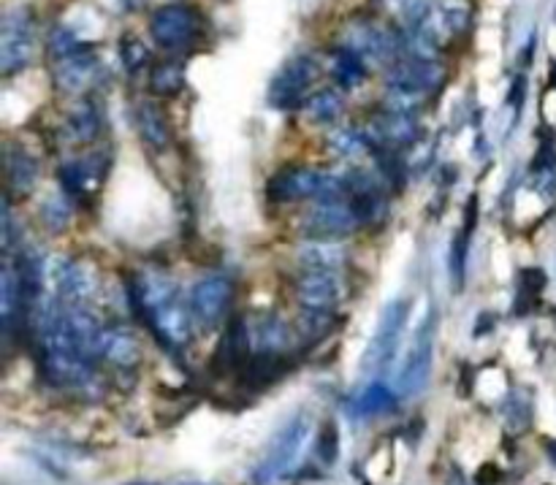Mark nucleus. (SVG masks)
I'll return each mask as SVG.
<instances>
[{
  "label": "nucleus",
  "instance_id": "c756f323",
  "mask_svg": "<svg viewBox=\"0 0 556 485\" xmlns=\"http://www.w3.org/2000/svg\"><path fill=\"white\" fill-rule=\"evenodd\" d=\"M84 49H90L71 28H65V25H57L52 33H49V52H52V57H55V63L57 60H65V57H71V55H79V52H84Z\"/></svg>",
  "mask_w": 556,
  "mask_h": 485
},
{
  "label": "nucleus",
  "instance_id": "f3484780",
  "mask_svg": "<svg viewBox=\"0 0 556 485\" xmlns=\"http://www.w3.org/2000/svg\"><path fill=\"white\" fill-rule=\"evenodd\" d=\"M104 179V157H87V160H73L60 168V184L65 190V196L71 199H87L98 190Z\"/></svg>",
  "mask_w": 556,
  "mask_h": 485
},
{
  "label": "nucleus",
  "instance_id": "a878e982",
  "mask_svg": "<svg viewBox=\"0 0 556 485\" xmlns=\"http://www.w3.org/2000/svg\"><path fill=\"white\" fill-rule=\"evenodd\" d=\"M283 345H286V326L274 315H263L250 331V347L261 350L263 358H271L277 350H283Z\"/></svg>",
  "mask_w": 556,
  "mask_h": 485
},
{
  "label": "nucleus",
  "instance_id": "4468645a",
  "mask_svg": "<svg viewBox=\"0 0 556 485\" xmlns=\"http://www.w3.org/2000/svg\"><path fill=\"white\" fill-rule=\"evenodd\" d=\"M52 285H55V296L65 307L90 304L92 294H96V277H92L87 266L76 260H57L52 268Z\"/></svg>",
  "mask_w": 556,
  "mask_h": 485
},
{
  "label": "nucleus",
  "instance_id": "c9c22d12",
  "mask_svg": "<svg viewBox=\"0 0 556 485\" xmlns=\"http://www.w3.org/2000/svg\"><path fill=\"white\" fill-rule=\"evenodd\" d=\"M179 485H201V482H179Z\"/></svg>",
  "mask_w": 556,
  "mask_h": 485
},
{
  "label": "nucleus",
  "instance_id": "f257e3e1",
  "mask_svg": "<svg viewBox=\"0 0 556 485\" xmlns=\"http://www.w3.org/2000/svg\"><path fill=\"white\" fill-rule=\"evenodd\" d=\"M133 307L158 334V339L174 350L184 347L193 336V312L176 296V287L168 277L158 271H147L131 285Z\"/></svg>",
  "mask_w": 556,
  "mask_h": 485
},
{
  "label": "nucleus",
  "instance_id": "7c9ffc66",
  "mask_svg": "<svg viewBox=\"0 0 556 485\" xmlns=\"http://www.w3.org/2000/svg\"><path fill=\"white\" fill-rule=\"evenodd\" d=\"M120 63L128 73H139L150 65V49L139 36H123L120 38Z\"/></svg>",
  "mask_w": 556,
  "mask_h": 485
},
{
  "label": "nucleus",
  "instance_id": "423d86ee",
  "mask_svg": "<svg viewBox=\"0 0 556 485\" xmlns=\"http://www.w3.org/2000/svg\"><path fill=\"white\" fill-rule=\"evenodd\" d=\"M150 36L160 49H184L199 36V14L184 4H166L150 17Z\"/></svg>",
  "mask_w": 556,
  "mask_h": 485
},
{
  "label": "nucleus",
  "instance_id": "f8f14e48",
  "mask_svg": "<svg viewBox=\"0 0 556 485\" xmlns=\"http://www.w3.org/2000/svg\"><path fill=\"white\" fill-rule=\"evenodd\" d=\"M234 302V282L226 274H210L191 290V312L204 328H215Z\"/></svg>",
  "mask_w": 556,
  "mask_h": 485
},
{
  "label": "nucleus",
  "instance_id": "c85d7f7f",
  "mask_svg": "<svg viewBox=\"0 0 556 485\" xmlns=\"http://www.w3.org/2000/svg\"><path fill=\"white\" fill-rule=\"evenodd\" d=\"M397 404V394H391V387L386 385H369L366 391L353 402L355 415H381Z\"/></svg>",
  "mask_w": 556,
  "mask_h": 485
},
{
  "label": "nucleus",
  "instance_id": "b1692460",
  "mask_svg": "<svg viewBox=\"0 0 556 485\" xmlns=\"http://www.w3.org/2000/svg\"><path fill=\"white\" fill-rule=\"evenodd\" d=\"M302 109H304L310 123H315V125H334L342 117V112H345V101H342V95L334 87H323V89H315L312 95H307Z\"/></svg>",
  "mask_w": 556,
  "mask_h": 485
},
{
  "label": "nucleus",
  "instance_id": "f03ea898",
  "mask_svg": "<svg viewBox=\"0 0 556 485\" xmlns=\"http://www.w3.org/2000/svg\"><path fill=\"white\" fill-rule=\"evenodd\" d=\"M442 81L445 68L440 60H397L386 73V109L418 115V109L429 101V95L442 87Z\"/></svg>",
  "mask_w": 556,
  "mask_h": 485
},
{
  "label": "nucleus",
  "instance_id": "2f4dec72",
  "mask_svg": "<svg viewBox=\"0 0 556 485\" xmlns=\"http://www.w3.org/2000/svg\"><path fill=\"white\" fill-rule=\"evenodd\" d=\"M38 215H41V223H44L49 231H63V228L68 225V220H71V207H68V199H65V196H60V192H55V196L44 199V204H41Z\"/></svg>",
  "mask_w": 556,
  "mask_h": 485
},
{
  "label": "nucleus",
  "instance_id": "ddd939ff",
  "mask_svg": "<svg viewBox=\"0 0 556 485\" xmlns=\"http://www.w3.org/2000/svg\"><path fill=\"white\" fill-rule=\"evenodd\" d=\"M345 296V282L337 271H304L296 282V299L304 310L331 312Z\"/></svg>",
  "mask_w": 556,
  "mask_h": 485
},
{
  "label": "nucleus",
  "instance_id": "4be33fe9",
  "mask_svg": "<svg viewBox=\"0 0 556 485\" xmlns=\"http://www.w3.org/2000/svg\"><path fill=\"white\" fill-rule=\"evenodd\" d=\"M104 358L120 369H131L141 361V345L131 328L112 326L104 331Z\"/></svg>",
  "mask_w": 556,
  "mask_h": 485
},
{
  "label": "nucleus",
  "instance_id": "f704fd0d",
  "mask_svg": "<svg viewBox=\"0 0 556 485\" xmlns=\"http://www.w3.org/2000/svg\"><path fill=\"white\" fill-rule=\"evenodd\" d=\"M545 450H548V458L556 464V439H545Z\"/></svg>",
  "mask_w": 556,
  "mask_h": 485
},
{
  "label": "nucleus",
  "instance_id": "2eb2a0df",
  "mask_svg": "<svg viewBox=\"0 0 556 485\" xmlns=\"http://www.w3.org/2000/svg\"><path fill=\"white\" fill-rule=\"evenodd\" d=\"M98 57L92 55V49H84L79 55H71L65 60H57L52 76H55V87L60 92H68V95H76V92H84L92 81L98 79Z\"/></svg>",
  "mask_w": 556,
  "mask_h": 485
},
{
  "label": "nucleus",
  "instance_id": "393cba45",
  "mask_svg": "<svg viewBox=\"0 0 556 485\" xmlns=\"http://www.w3.org/2000/svg\"><path fill=\"white\" fill-rule=\"evenodd\" d=\"M25 304L22 299V282L17 274V266L6 263L4 271H0V312H4V326L12 328L17 310Z\"/></svg>",
  "mask_w": 556,
  "mask_h": 485
},
{
  "label": "nucleus",
  "instance_id": "dca6fc26",
  "mask_svg": "<svg viewBox=\"0 0 556 485\" xmlns=\"http://www.w3.org/2000/svg\"><path fill=\"white\" fill-rule=\"evenodd\" d=\"M68 310V323H71V331H73V339H76V347H79V355L92 363L96 358H104V326L98 320V315L92 312L87 304L81 307H65Z\"/></svg>",
  "mask_w": 556,
  "mask_h": 485
},
{
  "label": "nucleus",
  "instance_id": "72a5a7b5",
  "mask_svg": "<svg viewBox=\"0 0 556 485\" xmlns=\"http://www.w3.org/2000/svg\"><path fill=\"white\" fill-rule=\"evenodd\" d=\"M318 455L326 466L337 464V455H339V434H337V426L329 421L323 426V434H321V442H318Z\"/></svg>",
  "mask_w": 556,
  "mask_h": 485
},
{
  "label": "nucleus",
  "instance_id": "6e6552de",
  "mask_svg": "<svg viewBox=\"0 0 556 485\" xmlns=\"http://www.w3.org/2000/svg\"><path fill=\"white\" fill-rule=\"evenodd\" d=\"M434 326L437 312H429L421 328L415 331V339L410 345V353L399 371V396H418L429 377H432V361H434Z\"/></svg>",
  "mask_w": 556,
  "mask_h": 485
},
{
  "label": "nucleus",
  "instance_id": "0eeeda50",
  "mask_svg": "<svg viewBox=\"0 0 556 485\" xmlns=\"http://www.w3.org/2000/svg\"><path fill=\"white\" fill-rule=\"evenodd\" d=\"M342 47L353 49L364 63H397L402 55L399 30H386L375 22H350L342 36Z\"/></svg>",
  "mask_w": 556,
  "mask_h": 485
},
{
  "label": "nucleus",
  "instance_id": "39448f33",
  "mask_svg": "<svg viewBox=\"0 0 556 485\" xmlns=\"http://www.w3.org/2000/svg\"><path fill=\"white\" fill-rule=\"evenodd\" d=\"M36 52V17L28 6H17L0 28V73L14 76L28 68Z\"/></svg>",
  "mask_w": 556,
  "mask_h": 485
},
{
  "label": "nucleus",
  "instance_id": "aec40b11",
  "mask_svg": "<svg viewBox=\"0 0 556 485\" xmlns=\"http://www.w3.org/2000/svg\"><path fill=\"white\" fill-rule=\"evenodd\" d=\"M133 120H136V128H139V136L141 141L152 149V152H163L168 144H171V131H168V123L160 112L158 104L152 101H141L133 112Z\"/></svg>",
  "mask_w": 556,
  "mask_h": 485
},
{
  "label": "nucleus",
  "instance_id": "a211bd4d",
  "mask_svg": "<svg viewBox=\"0 0 556 485\" xmlns=\"http://www.w3.org/2000/svg\"><path fill=\"white\" fill-rule=\"evenodd\" d=\"M65 139L76 147L92 144L101 136V112L96 106V101L81 98L71 106L68 117H65V128H63Z\"/></svg>",
  "mask_w": 556,
  "mask_h": 485
},
{
  "label": "nucleus",
  "instance_id": "473e14b6",
  "mask_svg": "<svg viewBox=\"0 0 556 485\" xmlns=\"http://www.w3.org/2000/svg\"><path fill=\"white\" fill-rule=\"evenodd\" d=\"M467 234L461 231L458 236H453V244H450V274H453V287L461 290L465 285V271H467Z\"/></svg>",
  "mask_w": 556,
  "mask_h": 485
},
{
  "label": "nucleus",
  "instance_id": "9d476101",
  "mask_svg": "<svg viewBox=\"0 0 556 485\" xmlns=\"http://www.w3.org/2000/svg\"><path fill=\"white\" fill-rule=\"evenodd\" d=\"M318 76V63L310 55H296L291 57L280 73L271 79L269 87V101L277 109H296L304 104V92Z\"/></svg>",
  "mask_w": 556,
  "mask_h": 485
},
{
  "label": "nucleus",
  "instance_id": "1a4fd4ad",
  "mask_svg": "<svg viewBox=\"0 0 556 485\" xmlns=\"http://www.w3.org/2000/svg\"><path fill=\"white\" fill-rule=\"evenodd\" d=\"M361 225V217L353 207L350 199H337V201H318L312 212L302 223L304 239H321V242H334L339 236L353 234Z\"/></svg>",
  "mask_w": 556,
  "mask_h": 485
},
{
  "label": "nucleus",
  "instance_id": "20e7f679",
  "mask_svg": "<svg viewBox=\"0 0 556 485\" xmlns=\"http://www.w3.org/2000/svg\"><path fill=\"white\" fill-rule=\"evenodd\" d=\"M310 429H312V418L310 413H299L280 434H277L266 450V455L261 458V464L255 466L252 472V480L258 485H269L274 480H280L299 458L307 437H310Z\"/></svg>",
  "mask_w": 556,
  "mask_h": 485
},
{
  "label": "nucleus",
  "instance_id": "bb28decb",
  "mask_svg": "<svg viewBox=\"0 0 556 485\" xmlns=\"http://www.w3.org/2000/svg\"><path fill=\"white\" fill-rule=\"evenodd\" d=\"M184 87V65L176 60L158 63L150 73V89L155 95H176Z\"/></svg>",
  "mask_w": 556,
  "mask_h": 485
},
{
  "label": "nucleus",
  "instance_id": "9b49d317",
  "mask_svg": "<svg viewBox=\"0 0 556 485\" xmlns=\"http://www.w3.org/2000/svg\"><path fill=\"white\" fill-rule=\"evenodd\" d=\"M407 318H410V302L397 299V302L386 304V310L378 320V331H375L372 342H369V347L364 353V369L366 371L381 369L394 358V353L399 347V339L405 334Z\"/></svg>",
  "mask_w": 556,
  "mask_h": 485
},
{
  "label": "nucleus",
  "instance_id": "412c9836",
  "mask_svg": "<svg viewBox=\"0 0 556 485\" xmlns=\"http://www.w3.org/2000/svg\"><path fill=\"white\" fill-rule=\"evenodd\" d=\"M345 260H347V252L334 242L310 239V242L299 244V250H296V263L304 271H337Z\"/></svg>",
  "mask_w": 556,
  "mask_h": 485
},
{
  "label": "nucleus",
  "instance_id": "7ed1b4c3",
  "mask_svg": "<svg viewBox=\"0 0 556 485\" xmlns=\"http://www.w3.org/2000/svg\"><path fill=\"white\" fill-rule=\"evenodd\" d=\"M271 201H337L350 199L345 179L315 168H286L269 182Z\"/></svg>",
  "mask_w": 556,
  "mask_h": 485
},
{
  "label": "nucleus",
  "instance_id": "6ab92c4d",
  "mask_svg": "<svg viewBox=\"0 0 556 485\" xmlns=\"http://www.w3.org/2000/svg\"><path fill=\"white\" fill-rule=\"evenodd\" d=\"M326 73L342 87V89H355L364 79H366V63L347 47H334L329 55H326V63H323Z\"/></svg>",
  "mask_w": 556,
  "mask_h": 485
},
{
  "label": "nucleus",
  "instance_id": "cd10ccee",
  "mask_svg": "<svg viewBox=\"0 0 556 485\" xmlns=\"http://www.w3.org/2000/svg\"><path fill=\"white\" fill-rule=\"evenodd\" d=\"M329 147H331L334 155H339L345 160H353V157L364 155L372 144H369L366 131H358V128H337L329 136Z\"/></svg>",
  "mask_w": 556,
  "mask_h": 485
},
{
  "label": "nucleus",
  "instance_id": "5701e85b",
  "mask_svg": "<svg viewBox=\"0 0 556 485\" xmlns=\"http://www.w3.org/2000/svg\"><path fill=\"white\" fill-rule=\"evenodd\" d=\"M6 179L17 196H28L38 182V160L25 147H9L6 152Z\"/></svg>",
  "mask_w": 556,
  "mask_h": 485
}]
</instances>
